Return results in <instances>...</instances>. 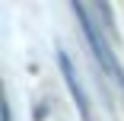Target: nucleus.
Segmentation results:
<instances>
[{
  "mask_svg": "<svg viewBox=\"0 0 124 121\" xmlns=\"http://www.w3.org/2000/svg\"><path fill=\"white\" fill-rule=\"evenodd\" d=\"M57 64H61L64 83H67V89H70V96H73V102H77V108H80L83 121H92V112H89V99H86V92H83V86H80V80H77V70H73V64H70L67 51H57Z\"/></svg>",
  "mask_w": 124,
  "mask_h": 121,
  "instance_id": "f03ea898",
  "label": "nucleus"
},
{
  "mask_svg": "<svg viewBox=\"0 0 124 121\" xmlns=\"http://www.w3.org/2000/svg\"><path fill=\"white\" fill-rule=\"evenodd\" d=\"M70 10L77 13L80 26H83V35H86V41H89V48H92V54H95L99 67H102L108 77H115V80L124 86V70H121V64L115 61V51H111V48L102 41V35H99V29H95L92 16H89V13H86V7H83V0H70Z\"/></svg>",
  "mask_w": 124,
  "mask_h": 121,
  "instance_id": "f257e3e1",
  "label": "nucleus"
}]
</instances>
